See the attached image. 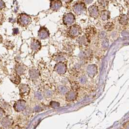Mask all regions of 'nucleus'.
<instances>
[{"label":"nucleus","mask_w":129,"mask_h":129,"mask_svg":"<svg viewBox=\"0 0 129 129\" xmlns=\"http://www.w3.org/2000/svg\"><path fill=\"white\" fill-rule=\"evenodd\" d=\"M82 32L81 27L77 24L72 25L69 30V35L72 38H75L79 36Z\"/></svg>","instance_id":"obj_1"},{"label":"nucleus","mask_w":129,"mask_h":129,"mask_svg":"<svg viewBox=\"0 0 129 129\" xmlns=\"http://www.w3.org/2000/svg\"><path fill=\"white\" fill-rule=\"evenodd\" d=\"M73 10L76 14L78 15L83 14L86 11V5L83 3H77L73 7Z\"/></svg>","instance_id":"obj_2"},{"label":"nucleus","mask_w":129,"mask_h":129,"mask_svg":"<svg viewBox=\"0 0 129 129\" xmlns=\"http://www.w3.org/2000/svg\"><path fill=\"white\" fill-rule=\"evenodd\" d=\"M18 22L22 26H26L31 22V18L27 15L22 14L19 16Z\"/></svg>","instance_id":"obj_3"},{"label":"nucleus","mask_w":129,"mask_h":129,"mask_svg":"<svg viewBox=\"0 0 129 129\" xmlns=\"http://www.w3.org/2000/svg\"><path fill=\"white\" fill-rule=\"evenodd\" d=\"M67 70V66L63 62H59L54 66V71L59 74H64Z\"/></svg>","instance_id":"obj_4"},{"label":"nucleus","mask_w":129,"mask_h":129,"mask_svg":"<svg viewBox=\"0 0 129 129\" xmlns=\"http://www.w3.org/2000/svg\"><path fill=\"white\" fill-rule=\"evenodd\" d=\"M26 102L23 100L17 101L14 105V108L17 112L23 111L26 108Z\"/></svg>","instance_id":"obj_5"},{"label":"nucleus","mask_w":129,"mask_h":129,"mask_svg":"<svg viewBox=\"0 0 129 129\" xmlns=\"http://www.w3.org/2000/svg\"><path fill=\"white\" fill-rule=\"evenodd\" d=\"M63 21L64 24L66 25L72 24L75 21V16L72 13H67L64 16Z\"/></svg>","instance_id":"obj_6"},{"label":"nucleus","mask_w":129,"mask_h":129,"mask_svg":"<svg viewBox=\"0 0 129 129\" xmlns=\"http://www.w3.org/2000/svg\"><path fill=\"white\" fill-rule=\"evenodd\" d=\"M87 75L91 78H93L98 73L97 66L95 64H90L86 69Z\"/></svg>","instance_id":"obj_7"},{"label":"nucleus","mask_w":129,"mask_h":129,"mask_svg":"<svg viewBox=\"0 0 129 129\" xmlns=\"http://www.w3.org/2000/svg\"><path fill=\"white\" fill-rule=\"evenodd\" d=\"M38 36L40 39H46L49 37L50 33L46 27H42L38 32Z\"/></svg>","instance_id":"obj_8"},{"label":"nucleus","mask_w":129,"mask_h":129,"mask_svg":"<svg viewBox=\"0 0 129 129\" xmlns=\"http://www.w3.org/2000/svg\"><path fill=\"white\" fill-rule=\"evenodd\" d=\"M20 94L22 97L27 96L30 91V88L28 85L26 84H22L19 87Z\"/></svg>","instance_id":"obj_9"},{"label":"nucleus","mask_w":129,"mask_h":129,"mask_svg":"<svg viewBox=\"0 0 129 129\" xmlns=\"http://www.w3.org/2000/svg\"><path fill=\"white\" fill-rule=\"evenodd\" d=\"M89 14L90 16L93 18H97L99 15V10L98 7L96 6H92L88 9Z\"/></svg>","instance_id":"obj_10"},{"label":"nucleus","mask_w":129,"mask_h":129,"mask_svg":"<svg viewBox=\"0 0 129 129\" xmlns=\"http://www.w3.org/2000/svg\"><path fill=\"white\" fill-rule=\"evenodd\" d=\"M62 6V3L60 0H52L50 2V9L52 11H57Z\"/></svg>","instance_id":"obj_11"},{"label":"nucleus","mask_w":129,"mask_h":129,"mask_svg":"<svg viewBox=\"0 0 129 129\" xmlns=\"http://www.w3.org/2000/svg\"><path fill=\"white\" fill-rule=\"evenodd\" d=\"M90 39L86 35L79 37L77 39V42L82 47L87 46L89 43Z\"/></svg>","instance_id":"obj_12"},{"label":"nucleus","mask_w":129,"mask_h":129,"mask_svg":"<svg viewBox=\"0 0 129 129\" xmlns=\"http://www.w3.org/2000/svg\"><path fill=\"white\" fill-rule=\"evenodd\" d=\"M41 45L39 40L35 39H34L32 40L31 44V48L33 51L37 52L41 49Z\"/></svg>","instance_id":"obj_13"},{"label":"nucleus","mask_w":129,"mask_h":129,"mask_svg":"<svg viewBox=\"0 0 129 129\" xmlns=\"http://www.w3.org/2000/svg\"><path fill=\"white\" fill-rule=\"evenodd\" d=\"M77 96V93L76 91L71 90L66 93V98L68 101H72L75 100Z\"/></svg>","instance_id":"obj_14"},{"label":"nucleus","mask_w":129,"mask_h":129,"mask_svg":"<svg viewBox=\"0 0 129 129\" xmlns=\"http://www.w3.org/2000/svg\"><path fill=\"white\" fill-rule=\"evenodd\" d=\"M1 124L3 127L6 128H8L12 125L13 120L11 118L9 117L8 116H6L3 117L2 119Z\"/></svg>","instance_id":"obj_15"},{"label":"nucleus","mask_w":129,"mask_h":129,"mask_svg":"<svg viewBox=\"0 0 129 129\" xmlns=\"http://www.w3.org/2000/svg\"><path fill=\"white\" fill-rule=\"evenodd\" d=\"M29 74L30 78L34 80L38 79L40 75L39 72L35 69H31L29 71Z\"/></svg>","instance_id":"obj_16"},{"label":"nucleus","mask_w":129,"mask_h":129,"mask_svg":"<svg viewBox=\"0 0 129 129\" xmlns=\"http://www.w3.org/2000/svg\"><path fill=\"white\" fill-rule=\"evenodd\" d=\"M92 52L90 50H86L82 51L80 54V57L83 59H89L92 56Z\"/></svg>","instance_id":"obj_17"},{"label":"nucleus","mask_w":129,"mask_h":129,"mask_svg":"<svg viewBox=\"0 0 129 129\" xmlns=\"http://www.w3.org/2000/svg\"><path fill=\"white\" fill-rule=\"evenodd\" d=\"M11 81L15 84L16 85H19L20 84L21 81V78L20 76V75H19L18 73L16 72L13 73L11 78H10Z\"/></svg>","instance_id":"obj_18"},{"label":"nucleus","mask_w":129,"mask_h":129,"mask_svg":"<svg viewBox=\"0 0 129 129\" xmlns=\"http://www.w3.org/2000/svg\"><path fill=\"white\" fill-rule=\"evenodd\" d=\"M100 17L102 20L107 21L110 18V13L106 10L101 11L100 12Z\"/></svg>","instance_id":"obj_19"},{"label":"nucleus","mask_w":129,"mask_h":129,"mask_svg":"<svg viewBox=\"0 0 129 129\" xmlns=\"http://www.w3.org/2000/svg\"><path fill=\"white\" fill-rule=\"evenodd\" d=\"M16 72L19 75L23 74L25 71V68L21 64H17L15 68Z\"/></svg>","instance_id":"obj_20"},{"label":"nucleus","mask_w":129,"mask_h":129,"mask_svg":"<svg viewBox=\"0 0 129 129\" xmlns=\"http://www.w3.org/2000/svg\"><path fill=\"white\" fill-rule=\"evenodd\" d=\"M119 22L122 25H126L128 23V17L126 15L121 16L119 19Z\"/></svg>","instance_id":"obj_21"},{"label":"nucleus","mask_w":129,"mask_h":129,"mask_svg":"<svg viewBox=\"0 0 129 129\" xmlns=\"http://www.w3.org/2000/svg\"><path fill=\"white\" fill-rule=\"evenodd\" d=\"M53 59H54V61H55L57 62H63L66 59V56L64 55V54L63 53H58V54L56 55V56H54Z\"/></svg>","instance_id":"obj_22"},{"label":"nucleus","mask_w":129,"mask_h":129,"mask_svg":"<svg viewBox=\"0 0 129 129\" xmlns=\"http://www.w3.org/2000/svg\"><path fill=\"white\" fill-rule=\"evenodd\" d=\"M0 105H1V108L4 111L5 113L6 112L8 113L9 112V111H11V107L7 103V102L3 101L2 102H0Z\"/></svg>","instance_id":"obj_23"},{"label":"nucleus","mask_w":129,"mask_h":129,"mask_svg":"<svg viewBox=\"0 0 129 129\" xmlns=\"http://www.w3.org/2000/svg\"><path fill=\"white\" fill-rule=\"evenodd\" d=\"M96 30L94 28H90L87 29L86 31V36L90 39V37L91 36H93L96 34Z\"/></svg>","instance_id":"obj_24"},{"label":"nucleus","mask_w":129,"mask_h":129,"mask_svg":"<svg viewBox=\"0 0 129 129\" xmlns=\"http://www.w3.org/2000/svg\"><path fill=\"white\" fill-rule=\"evenodd\" d=\"M98 4L100 7L105 8L108 5L107 0H98Z\"/></svg>","instance_id":"obj_25"},{"label":"nucleus","mask_w":129,"mask_h":129,"mask_svg":"<svg viewBox=\"0 0 129 129\" xmlns=\"http://www.w3.org/2000/svg\"><path fill=\"white\" fill-rule=\"evenodd\" d=\"M114 27V25L112 22H108L105 25L104 28L108 31H110L112 30Z\"/></svg>","instance_id":"obj_26"},{"label":"nucleus","mask_w":129,"mask_h":129,"mask_svg":"<svg viewBox=\"0 0 129 129\" xmlns=\"http://www.w3.org/2000/svg\"><path fill=\"white\" fill-rule=\"evenodd\" d=\"M50 106L53 109H57L60 106V104L59 102L55 101H51L50 103Z\"/></svg>","instance_id":"obj_27"},{"label":"nucleus","mask_w":129,"mask_h":129,"mask_svg":"<svg viewBox=\"0 0 129 129\" xmlns=\"http://www.w3.org/2000/svg\"><path fill=\"white\" fill-rule=\"evenodd\" d=\"M58 91L60 93L64 94L68 92V88L66 86H61L58 87Z\"/></svg>","instance_id":"obj_28"},{"label":"nucleus","mask_w":129,"mask_h":129,"mask_svg":"<svg viewBox=\"0 0 129 129\" xmlns=\"http://www.w3.org/2000/svg\"><path fill=\"white\" fill-rule=\"evenodd\" d=\"M79 82L82 84H85L87 82V78L86 76H82L79 78Z\"/></svg>","instance_id":"obj_29"},{"label":"nucleus","mask_w":129,"mask_h":129,"mask_svg":"<svg viewBox=\"0 0 129 129\" xmlns=\"http://www.w3.org/2000/svg\"><path fill=\"white\" fill-rule=\"evenodd\" d=\"M72 89L74 91H76L77 90H78L79 89V87H80L78 84L76 83V82L73 83L72 84Z\"/></svg>","instance_id":"obj_30"},{"label":"nucleus","mask_w":129,"mask_h":129,"mask_svg":"<svg viewBox=\"0 0 129 129\" xmlns=\"http://www.w3.org/2000/svg\"><path fill=\"white\" fill-rule=\"evenodd\" d=\"M52 95V92L51 90H47L44 92V96L47 98L50 97Z\"/></svg>","instance_id":"obj_31"},{"label":"nucleus","mask_w":129,"mask_h":129,"mask_svg":"<svg viewBox=\"0 0 129 129\" xmlns=\"http://www.w3.org/2000/svg\"><path fill=\"white\" fill-rule=\"evenodd\" d=\"M35 96L36 98L38 100H42L43 98V96L42 94L39 92H36L35 94Z\"/></svg>","instance_id":"obj_32"},{"label":"nucleus","mask_w":129,"mask_h":129,"mask_svg":"<svg viewBox=\"0 0 129 129\" xmlns=\"http://www.w3.org/2000/svg\"><path fill=\"white\" fill-rule=\"evenodd\" d=\"M106 36V33L104 31H101L100 32L99 35V37L102 39L104 38Z\"/></svg>","instance_id":"obj_33"},{"label":"nucleus","mask_w":129,"mask_h":129,"mask_svg":"<svg viewBox=\"0 0 129 129\" xmlns=\"http://www.w3.org/2000/svg\"><path fill=\"white\" fill-rule=\"evenodd\" d=\"M108 45H109V42H108V40H104L103 42L102 43V46L103 47L105 48H107L108 47Z\"/></svg>","instance_id":"obj_34"},{"label":"nucleus","mask_w":129,"mask_h":129,"mask_svg":"<svg viewBox=\"0 0 129 129\" xmlns=\"http://www.w3.org/2000/svg\"><path fill=\"white\" fill-rule=\"evenodd\" d=\"M42 111V108L40 106H37L34 108V111L36 112H39Z\"/></svg>","instance_id":"obj_35"},{"label":"nucleus","mask_w":129,"mask_h":129,"mask_svg":"<svg viewBox=\"0 0 129 129\" xmlns=\"http://www.w3.org/2000/svg\"><path fill=\"white\" fill-rule=\"evenodd\" d=\"M121 35L123 36H125V37H128L129 36V33H128V32L126 31H123L121 33Z\"/></svg>","instance_id":"obj_36"},{"label":"nucleus","mask_w":129,"mask_h":129,"mask_svg":"<svg viewBox=\"0 0 129 129\" xmlns=\"http://www.w3.org/2000/svg\"><path fill=\"white\" fill-rule=\"evenodd\" d=\"M5 112L0 107V118H2L4 116V115H5Z\"/></svg>","instance_id":"obj_37"},{"label":"nucleus","mask_w":129,"mask_h":129,"mask_svg":"<svg viewBox=\"0 0 129 129\" xmlns=\"http://www.w3.org/2000/svg\"><path fill=\"white\" fill-rule=\"evenodd\" d=\"M84 2L87 5H89L93 1V0H83Z\"/></svg>","instance_id":"obj_38"},{"label":"nucleus","mask_w":129,"mask_h":129,"mask_svg":"<svg viewBox=\"0 0 129 129\" xmlns=\"http://www.w3.org/2000/svg\"><path fill=\"white\" fill-rule=\"evenodd\" d=\"M124 128L125 129H129V121H127L125 123V124L123 126Z\"/></svg>","instance_id":"obj_39"},{"label":"nucleus","mask_w":129,"mask_h":129,"mask_svg":"<svg viewBox=\"0 0 129 129\" xmlns=\"http://www.w3.org/2000/svg\"><path fill=\"white\" fill-rule=\"evenodd\" d=\"M4 7V3L0 0V8H2Z\"/></svg>","instance_id":"obj_40"},{"label":"nucleus","mask_w":129,"mask_h":129,"mask_svg":"<svg viewBox=\"0 0 129 129\" xmlns=\"http://www.w3.org/2000/svg\"><path fill=\"white\" fill-rule=\"evenodd\" d=\"M63 1L66 3H70L73 0H63Z\"/></svg>","instance_id":"obj_41"},{"label":"nucleus","mask_w":129,"mask_h":129,"mask_svg":"<svg viewBox=\"0 0 129 129\" xmlns=\"http://www.w3.org/2000/svg\"><path fill=\"white\" fill-rule=\"evenodd\" d=\"M3 41V37L2 36L0 35V43H2Z\"/></svg>","instance_id":"obj_42"}]
</instances>
